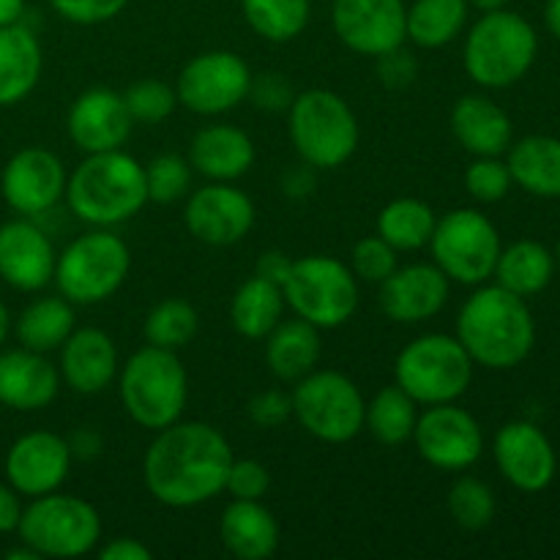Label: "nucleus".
<instances>
[{
    "mask_svg": "<svg viewBox=\"0 0 560 560\" xmlns=\"http://www.w3.org/2000/svg\"><path fill=\"white\" fill-rule=\"evenodd\" d=\"M22 517L20 492L11 485H0V534H14Z\"/></svg>",
    "mask_w": 560,
    "mask_h": 560,
    "instance_id": "3c124183",
    "label": "nucleus"
},
{
    "mask_svg": "<svg viewBox=\"0 0 560 560\" xmlns=\"http://www.w3.org/2000/svg\"><path fill=\"white\" fill-rule=\"evenodd\" d=\"M474 359L452 334H424L405 345L394 364V383L416 405L457 402L474 381Z\"/></svg>",
    "mask_w": 560,
    "mask_h": 560,
    "instance_id": "0eeeda50",
    "label": "nucleus"
},
{
    "mask_svg": "<svg viewBox=\"0 0 560 560\" xmlns=\"http://www.w3.org/2000/svg\"><path fill=\"white\" fill-rule=\"evenodd\" d=\"M25 14V0H0V27L22 22Z\"/></svg>",
    "mask_w": 560,
    "mask_h": 560,
    "instance_id": "6e6d98bb",
    "label": "nucleus"
},
{
    "mask_svg": "<svg viewBox=\"0 0 560 560\" xmlns=\"http://www.w3.org/2000/svg\"><path fill=\"white\" fill-rule=\"evenodd\" d=\"M60 392V372L47 353L16 348L0 353V405L22 413L44 410Z\"/></svg>",
    "mask_w": 560,
    "mask_h": 560,
    "instance_id": "b1692460",
    "label": "nucleus"
},
{
    "mask_svg": "<svg viewBox=\"0 0 560 560\" xmlns=\"http://www.w3.org/2000/svg\"><path fill=\"white\" fill-rule=\"evenodd\" d=\"M512 180L534 197H560V140L550 135H530L509 145Z\"/></svg>",
    "mask_w": 560,
    "mask_h": 560,
    "instance_id": "c756f323",
    "label": "nucleus"
},
{
    "mask_svg": "<svg viewBox=\"0 0 560 560\" xmlns=\"http://www.w3.org/2000/svg\"><path fill=\"white\" fill-rule=\"evenodd\" d=\"M249 421L260 430H277L279 424L293 416V399L290 394L279 392V388H268V392H260L257 397L249 399Z\"/></svg>",
    "mask_w": 560,
    "mask_h": 560,
    "instance_id": "49530a36",
    "label": "nucleus"
},
{
    "mask_svg": "<svg viewBox=\"0 0 560 560\" xmlns=\"http://www.w3.org/2000/svg\"><path fill=\"white\" fill-rule=\"evenodd\" d=\"M512 173L498 156H476L465 170V189L479 202H498L512 189Z\"/></svg>",
    "mask_w": 560,
    "mask_h": 560,
    "instance_id": "37998d69",
    "label": "nucleus"
},
{
    "mask_svg": "<svg viewBox=\"0 0 560 560\" xmlns=\"http://www.w3.org/2000/svg\"><path fill=\"white\" fill-rule=\"evenodd\" d=\"M331 25L350 52L381 58L408 42V5L405 0H334Z\"/></svg>",
    "mask_w": 560,
    "mask_h": 560,
    "instance_id": "2eb2a0df",
    "label": "nucleus"
},
{
    "mask_svg": "<svg viewBox=\"0 0 560 560\" xmlns=\"http://www.w3.org/2000/svg\"><path fill=\"white\" fill-rule=\"evenodd\" d=\"M241 11L252 31L273 44H288L306 31L312 16L310 0H241Z\"/></svg>",
    "mask_w": 560,
    "mask_h": 560,
    "instance_id": "e433bc0d",
    "label": "nucleus"
},
{
    "mask_svg": "<svg viewBox=\"0 0 560 560\" xmlns=\"http://www.w3.org/2000/svg\"><path fill=\"white\" fill-rule=\"evenodd\" d=\"M438 217L419 197H397L377 213V235L397 252H419L430 246Z\"/></svg>",
    "mask_w": 560,
    "mask_h": 560,
    "instance_id": "72a5a7b5",
    "label": "nucleus"
},
{
    "mask_svg": "<svg viewBox=\"0 0 560 560\" xmlns=\"http://www.w3.org/2000/svg\"><path fill=\"white\" fill-rule=\"evenodd\" d=\"M131 126L135 120L126 109L124 93H115L113 88H91L80 93L66 118L69 140L82 153L118 151L131 137Z\"/></svg>",
    "mask_w": 560,
    "mask_h": 560,
    "instance_id": "412c9836",
    "label": "nucleus"
},
{
    "mask_svg": "<svg viewBox=\"0 0 560 560\" xmlns=\"http://www.w3.org/2000/svg\"><path fill=\"white\" fill-rule=\"evenodd\" d=\"M397 266V249L388 246L381 235H366L350 252V271L359 282L381 284L383 279L392 277Z\"/></svg>",
    "mask_w": 560,
    "mask_h": 560,
    "instance_id": "79ce46f5",
    "label": "nucleus"
},
{
    "mask_svg": "<svg viewBox=\"0 0 560 560\" xmlns=\"http://www.w3.org/2000/svg\"><path fill=\"white\" fill-rule=\"evenodd\" d=\"M71 446L58 432L36 430L16 438L5 454V481L20 495L38 498L63 487L71 470Z\"/></svg>",
    "mask_w": 560,
    "mask_h": 560,
    "instance_id": "a211bd4d",
    "label": "nucleus"
},
{
    "mask_svg": "<svg viewBox=\"0 0 560 560\" xmlns=\"http://www.w3.org/2000/svg\"><path fill=\"white\" fill-rule=\"evenodd\" d=\"M558 262H560V241H558Z\"/></svg>",
    "mask_w": 560,
    "mask_h": 560,
    "instance_id": "052dcab7",
    "label": "nucleus"
},
{
    "mask_svg": "<svg viewBox=\"0 0 560 560\" xmlns=\"http://www.w3.org/2000/svg\"><path fill=\"white\" fill-rule=\"evenodd\" d=\"M131 268V252L120 235L98 228L71 241L55 262L52 282L66 301L93 306L120 290Z\"/></svg>",
    "mask_w": 560,
    "mask_h": 560,
    "instance_id": "9d476101",
    "label": "nucleus"
},
{
    "mask_svg": "<svg viewBox=\"0 0 560 560\" xmlns=\"http://www.w3.org/2000/svg\"><path fill=\"white\" fill-rule=\"evenodd\" d=\"M293 416L312 438L323 443H350L364 432L366 399L348 375L337 370H312L293 383Z\"/></svg>",
    "mask_w": 560,
    "mask_h": 560,
    "instance_id": "9b49d317",
    "label": "nucleus"
},
{
    "mask_svg": "<svg viewBox=\"0 0 560 560\" xmlns=\"http://www.w3.org/2000/svg\"><path fill=\"white\" fill-rule=\"evenodd\" d=\"M219 539L238 560H266L279 547V523L260 501H233L219 520Z\"/></svg>",
    "mask_w": 560,
    "mask_h": 560,
    "instance_id": "bb28decb",
    "label": "nucleus"
},
{
    "mask_svg": "<svg viewBox=\"0 0 560 560\" xmlns=\"http://www.w3.org/2000/svg\"><path fill=\"white\" fill-rule=\"evenodd\" d=\"M410 441L427 465L448 474H459L476 465L485 452V435L474 416L454 402L430 405L419 413Z\"/></svg>",
    "mask_w": 560,
    "mask_h": 560,
    "instance_id": "4468645a",
    "label": "nucleus"
},
{
    "mask_svg": "<svg viewBox=\"0 0 560 560\" xmlns=\"http://www.w3.org/2000/svg\"><path fill=\"white\" fill-rule=\"evenodd\" d=\"M255 202L233 184L211 180L186 200L184 224L197 241L208 246H233L255 228Z\"/></svg>",
    "mask_w": 560,
    "mask_h": 560,
    "instance_id": "f3484780",
    "label": "nucleus"
},
{
    "mask_svg": "<svg viewBox=\"0 0 560 560\" xmlns=\"http://www.w3.org/2000/svg\"><path fill=\"white\" fill-rule=\"evenodd\" d=\"M249 96L255 98V104L260 109H268V113H279V109H288L290 104H293L295 93H293V88H290L288 77L268 71V74L252 77Z\"/></svg>",
    "mask_w": 560,
    "mask_h": 560,
    "instance_id": "de8ad7c7",
    "label": "nucleus"
},
{
    "mask_svg": "<svg viewBox=\"0 0 560 560\" xmlns=\"http://www.w3.org/2000/svg\"><path fill=\"white\" fill-rule=\"evenodd\" d=\"M432 260L452 282L479 288L495 273L501 257L498 228L476 208H459L438 219L430 238Z\"/></svg>",
    "mask_w": 560,
    "mask_h": 560,
    "instance_id": "f8f14e48",
    "label": "nucleus"
},
{
    "mask_svg": "<svg viewBox=\"0 0 560 560\" xmlns=\"http://www.w3.org/2000/svg\"><path fill=\"white\" fill-rule=\"evenodd\" d=\"M552 271H556V262L547 246H541L539 241H517L501 249L492 277L498 279L495 284L506 288L509 293L528 299L552 282Z\"/></svg>",
    "mask_w": 560,
    "mask_h": 560,
    "instance_id": "473e14b6",
    "label": "nucleus"
},
{
    "mask_svg": "<svg viewBox=\"0 0 560 560\" xmlns=\"http://www.w3.org/2000/svg\"><path fill=\"white\" fill-rule=\"evenodd\" d=\"M255 142L244 129L230 124L202 126L189 142V164L195 173L206 175L208 180H233L244 178L255 164Z\"/></svg>",
    "mask_w": 560,
    "mask_h": 560,
    "instance_id": "393cba45",
    "label": "nucleus"
},
{
    "mask_svg": "<svg viewBox=\"0 0 560 560\" xmlns=\"http://www.w3.org/2000/svg\"><path fill=\"white\" fill-rule=\"evenodd\" d=\"M509 0H468V5L479 11H495V9H506Z\"/></svg>",
    "mask_w": 560,
    "mask_h": 560,
    "instance_id": "bf43d9fd",
    "label": "nucleus"
},
{
    "mask_svg": "<svg viewBox=\"0 0 560 560\" xmlns=\"http://www.w3.org/2000/svg\"><path fill=\"white\" fill-rule=\"evenodd\" d=\"M290 266H293V260H290L284 252H266V255L257 260L255 273L282 288V282L288 279V273H290Z\"/></svg>",
    "mask_w": 560,
    "mask_h": 560,
    "instance_id": "603ef678",
    "label": "nucleus"
},
{
    "mask_svg": "<svg viewBox=\"0 0 560 560\" xmlns=\"http://www.w3.org/2000/svg\"><path fill=\"white\" fill-rule=\"evenodd\" d=\"M288 131L301 162L315 170H337L355 153L359 118L339 93L310 88L288 107Z\"/></svg>",
    "mask_w": 560,
    "mask_h": 560,
    "instance_id": "423d86ee",
    "label": "nucleus"
},
{
    "mask_svg": "<svg viewBox=\"0 0 560 560\" xmlns=\"http://www.w3.org/2000/svg\"><path fill=\"white\" fill-rule=\"evenodd\" d=\"M282 288L257 273L235 290L233 304H230V323L244 339H266L282 323Z\"/></svg>",
    "mask_w": 560,
    "mask_h": 560,
    "instance_id": "7c9ffc66",
    "label": "nucleus"
},
{
    "mask_svg": "<svg viewBox=\"0 0 560 560\" xmlns=\"http://www.w3.org/2000/svg\"><path fill=\"white\" fill-rule=\"evenodd\" d=\"M60 381L82 397L102 394L118 377V348L102 328H74L60 345Z\"/></svg>",
    "mask_w": 560,
    "mask_h": 560,
    "instance_id": "5701e85b",
    "label": "nucleus"
},
{
    "mask_svg": "<svg viewBox=\"0 0 560 560\" xmlns=\"http://www.w3.org/2000/svg\"><path fill=\"white\" fill-rule=\"evenodd\" d=\"M9 331H11V315H9V306L0 301V348H3V342L9 339Z\"/></svg>",
    "mask_w": 560,
    "mask_h": 560,
    "instance_id": "13d9d810",
    "label": "nucleus"
},
{
    "mask_svg": "<svg viewBox=\"0 0 560 560\" xmlns=\"http://www.w3.org/2000/svg\"><path fill=\"white\" fill-rule=\"evenodd\" d=\"M235 454L228 438L206 421H175L156 432L142 459L153 501L191 509L222 495Z\"/></svg>",
    "mask_w": 560,
    "mask_h": 560,
    "instance_id": "f257e3e1",
    "label": "nucleus"
},
{
    "mask_svg": "<svg viewBox=\"0 0 560 560\" xmlns=\"http://www.w3.org/2000/svg\"><path fill=\"white\" fill-rule=\"evenodd\" d=\"M416 421H419V405L394 383L381 388L375 397L366 402L364 430L383 446H402L413 438Z\"/></svg>",
    "mask_w": 560,
    "mask_h": 560,
    "instance_id": "c9c22d12",
    "label": "nucleus"
},
{
    "mask_svg": "<svg viewBox=\"0 0 560 560\" xmlns=\"http://www.w3.org/2000/svg\"><path fill=\"white\" fill-rule=\"evenodd\" d=\"M197 326H200V317L197 310L184 299H164L162 304L153 306L148 312L145 323H142V334H145V345H156V348L175 350L195 339Z\"/></svg>",
    "mask_w": 560,
    "mask_h": 560,
    "instance_id": "4c0bfd02",
    "label": "nucleus"
},
{
    "mask_svg": "<svg viewBox=\"0 0 560 560\" xmlns=\"http://www.w3.org/2000/svg\"><path fill=\"white\" fill-rule=\"evenodd\" d=\"M282 293L295 317L320 331L345 326L359 310V279L348 262L331 255H306L293 260Z\"/></svg>",
    "mask_w": 560,
    "mask_h": 560,
    "instance_id": "1a4fd4ad",
    "label": "nucleus"
},
{
    "mask_svg": "<svg viewBox=\"0 0 560 560\" xmlns=\"http://www.w3.org/2000/svg\"><path fill=\"white\" fill-rule=\"evenodd\" d=\"M539 52L534 25L517 11H485L465 36V74L481 88L501 91L523 80Z\"/></svg>",
    "mask_w": 560,
    "mask_h": 560,
    "instance_id": "20e7f679",
    "label": "nucleus"
},
{
    "mask_svg": "<svg viewBox=\"0 0 560 560\" xmlns=\"http://www.w3.org/2000/svg\"><path fill=\"white\" fill-rule=\"evenodd\" d=\"M69 446H71V457L93 459L98 452H102V438H98V432L93 430H80L74 438H71Z\"/></svg>",
    "mask_w": 560,
    "mask_h": 560,
    "instance_id": "5fc2aeb1",
    "label": "nucleus"
},
{
    "mask_svg": "<svg viewBox=\"0 0 560 560\" xmlns=\"http://www.w3.org/2000/svg\"><path fill=\"white\" fill-rule=\"evenodd\" d=\"M323 355L320 328L301 320H282L266 337V364L271 375L282 383H299L317 370Z\"/></svg>",
    "mask_w": 560,
    "mask_h": 560,
    "instance_id": "c85d7f7f",
    "label": "nucleus"
},
{
    "mask_svg": "<svg viewBox=\"0 0 560 560\" xmlns=\"http://www.w3.org/2000/svg\"><path fill=\"white\" fill-rule=\"evenodd\" d=\"M452 135L474 156H501L514 142V126L492 98L468 93L452 109Z\"/></svg>",
    "mask_w": 560,
    "mask_h": 560,
    "instance_id": "a878e982",
    "label": "nucleus"
},
{
    "mask_svg": "<svg viewBox=\"0 0 560 560\" xmlns=\"http://www.w3.org/2000/svg\"><path fill=\"white\" fill-rule=\"evenodd\" d=\"M16 534L38 558H82L102 541V517L93 503L55 490L31 498Z\"/></svg>",
    "mask_w": 560,
    "mask_h": 560,
    "instance_id": "6e6552de",
    "label": "nucleus"
},
{
    "mask_svg": "<svg viewBox=\"0 0 560 560\" xmlns=\"http://www.w3.org/2000/svg\"><path fill=\"white\" fill-rule=\"evenodd\" d=\"M252 69L238 52L211 49L195 55L175 80L180 107L195 115H222L249 98Z\"/></svg>",
    "mask_w": 560,
    "mask_h": 560,
    "instance_id": "ddd939ff",
    "label": "nucleus"
},
{
    "mask_svg": "<svg viewBox=\"0 0 560 560\" xmlns=\"http://www.w3.org/2000/svg\"><path fill=\"white\" fill-rule=\"evenodd\" d=\"M55 252L49 235L27 217L0 224V279L22 293L44 290L55 277Z\"/></svg>",
    "mask_w": 560,
    "mask_h": 560,
    "instance_id": "4be33fe9",
    "label": "nucleus"
},
{
    "mask_svg": "<svg viewBox=\"0 0 560 560\" xmlns=\"http://www.w3.org/2000/svg\"><path fill=\"white\" fill-rule=\"evenodd\" d=\"M452 295V279L435 262H413V266L394 268L392 277L381 282V310L388 320L424 323L441 315Z\"/></svg>",
    "mask_w": 560,
    "mask_h": 560,
    "instance_id": "aec40b11",
    "label": "nucleus"
},
{
    "mask_svg": "<svg viewBox=\"0 0 560 560\" xmlns=\"http://www.w3.org/2000/svg\"><path fill=\"white\" fill-rule=\"evenodd\" d=\"M66 180L69 175L58 153L33 145L22 148L9 159L0 175V191L11 211L33 219L52 211L63 200Z\"/></svg>",
    "mask_w": 560,
    "mask_h": 560,
    "instance_id": "dca6fc26",
    "label": "nucleus"
},
{
    "mask_svg": "<svg viewBox=\"0 0 560 560\" xmlns=\"http://www.w3.org/2000/svg\"><path fill=\"white\" fill-rule=\"evenodd\" d=\"M457 339L474 364L487 370H514L530 355L536 323L523 295L501 284H479L457 315Z\"/></svg>",
    "mask_w": 560,
    "mask_h": 560,
    "instance_id": "f03ea898",
    "label": "nucleus"
},
{
    "mask_svg": "<svg viewBox=\"0 0 560 560\" xmlns=\"http://www.w3.org/2000/svg\"><path fill=\"white\" fill-rule=\"evenodd\" d=\"M126 416L142 430L159 432L175 424L189 402V375L175 350L145 345L118 372Z\"/></svg>",
    "mask_w": 560,
    "mask_h": 560,
    "instance_id": "39448f33",
    "label": "nucleus"
},
{
    "mask_svg": "<svg viewBox=\"0 0 560 560\" xmlns=\"http://www.w3.org/2000/svg\"><path fill=\"white\" fill-rule=\"evenodd\" d=\"M66 206L91 228H115L148 206L145 164L118 151L85 153L66 180Z\"/></svg>",
    "mask_w": 560,
    "mask_h": 560,
    "instance_id": "7ed1b4c3",
    "label": "nucleus"
},
{
    "mask_svg": "<svg viewBox=\"0 0 560 560\" xmlns=\"http://www.w3.org/2000/svg\"><path fill=\"white\" fill-rule=\"evenodd\" d=\"M468 0H413L408 5V38L421 49H441L463 33Z\"/></svg>",
    "mask_w": 560,
    "mask_h": 560,
    "instance_id": "f704fd0d",
    "label": "nucleus"
},
{
    "mask_svg": "<svg viewBox=\"0 0 560 560\" xmlns=\"http://www.w3.org/2000/svg\"><path fill=\"white\" fill-rule=\"evenodd\" d=\"M545 22H547V31H550L556 38H560V0H547Z\"/></svg>",
    "mask_w": 560,
    "mask_h": 560,
    "instance_id": "4d7b16f0",
    "label": "nucleus"
},
{
    "mask_svg": "<svg viewBox=\"0 0 560 560\" xmlns=\"http://www.w3.org/2000/svg\"><path fill=\"white\" fill-rule=\"evenodd\" d=\"M148 180V200L159 206L178 202L180 197L189 195L191 186V164L186 156L178 153H162L145 164Z\"/></svg>",
    "mask_w": 560,
    "mask_h": 560,
    "instance_id": "ea45409f",
    "label": "nucleus"
},
{
    "mask_svg": "<svg viewBox=\"0 0 560 560\" xmlns=\"http://www.w3.org/2000/svg\"><path fill=\"white\" fill-rule=\"evenodd\" d=\"M495 492L476 476H459L448 490V514L465 530H485L495 517Z\"/></svg>",
    "mask_w": 560,
    "mask_h": 560,
    "instance_id": "58836bf2",
    "label": "nucleus"
},
{
    "mask_svg": "<svg viewBox=\"0 0 560 560\" xmlns=\"http://www.w3.org/2000/svg\"><path fill=\"white\" fill-rule=\"evenodd\" d=\"M377 74H381L383 85L388 88H408L416 80V63L410 55L402 52V47L394 52L381 55L377 58Z\"/></svg>",
    "mask_w": 560,
    "mask_h": 560,
    "instance_id": "09e8293b",
    "label": "nucleus"
},
{
    "mask_svg": "<svg viewBox=\"0 0 560 560\" xmlns=\"http://www.w3.org/2000/svg\"><path fill=\"white\" fill-rule=\"evenodd\" d=\"M498 470L520 492H541L552 485L558 470L550 438L530 421H509L492 443Z\"/></svg>",
    "mask_w": 560,
    "mask_h": 560,
    "instance_id": "6ab92c4d",
    "label": "nucleus"
},
{
    "mask_svg": "<svg viewBox=\"0 0 560 560\" xmlns=\"http://www.w3.org/2000/svg\"><path fill=\"white\" fill-rule=\"evenodd\" d=\"M310 164H295L293 170H288L282 178L284 195L288 197H306L312 189H315V175H312Z\"/></svg>",
    "mask_w": 560,
    "mask_h": 560,
    "instance_id": "864d4df0",
    "label": "nucleus"
},
{
    "mask_svg": "<svg viewBox=\"0 0 560 560\" xmlns=\"http://www.w3.org/2000/svg\"><path fill=\"white\" fill-rule=\"evenodd\" d=\"M98 558L102 560H151L153 552L151 547L142 545L140 539H131V536H118V539L107 541V545L98 547Z\"/></svg>",
    "mask_w": 560,
    "mask_h": 560,
    "instance_id": "8fccbe9b",
    "label": "nucleus"
},
{
    "mask_svg": "<svg viewBox=\"0 0 560 560\" xmlns=\"http://www.w3.org/2000/svg\"><path fill=\"white\" fill-rule=\"evenodd\" d=\"M268 487H271V476L266 465L257 459H233L228 485H224V492H230L233 501H262Z\"/></svg>",
    "mask_w": 560,
    "mask_h": 560,
    "instance_id": "c03bdc74",
    "label": "nucleus"
},
{
    "mask_svg": "<svg viewBox=\"0 0 560 560\" xmlns=\"http://www.w3.org/2000/svg\"><path fill=\"white\" fill-rule=\"evenodd\" d=\"M14 331L22 348L36 350V353L60 350V345L74 331V304L63 295L36 299L16 317Z\"/></svg>",
    "mask_w": 560,
    "mask_h": 560,
    "instance_id": "2f4dec72",
    "label": "nucleus"
},
{
    "mask_svg": "<svg viewBox=\"0 0 560 560\" xmlns=\"http://www.w3.org/2000/svg\"><path fill=\"white\" fill-rule=\"evenodd\" d=\"M129 0H49L52 11L74 25H102L115 20Z\"/></svg>",
    "mask_w": 560,
    "mask_h": 560,
    "instance_id": "a18cd8bd",
    "label": "nucleus"
},
{
    "mask_svg": "<svg viewBox=\"0 0 560 560\" xmlns=\"http://www.w3.org/2000/svg\"><path fill=\"white\" fill-rule=\"evenodd\" d=\"M126 109H129L135 124H162L164 118L175 113L178 107V96L175 88L162 80H140L124 93Z\"/></svg>",
    "mask_w": 560,
    "mask_h": 560,
    "instance_id": "a19ab883",
    "label": "nucleus"
},
{
    "mask_svg": "<svg viewBox=\"0 0 560 560\" xmlns=\"http://www.w3.org/2000/svg\"><path fill=\"white\" fill-rule=\"evenodd\" d=\"M42 44L22 22L0 27V107H14L42 80Z\"/></svg>",
    "mask_w": 560,
    "mask_h": 560,
    "instance_id": "cd10ccee",
    "label": "nucleus"
}]
</instances>
